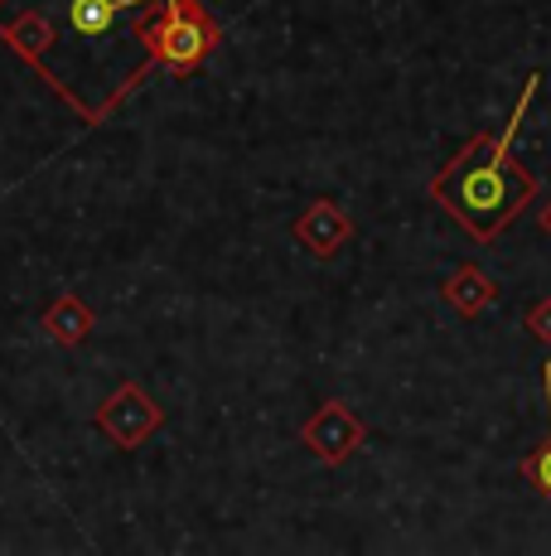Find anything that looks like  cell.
<instances>
[{
    "label": "cell",
    "instance_id": "cell-9",
    "mask_svg": "<svg viewBox=\"0 0 551 556\" xmlns=\"http://www.w3.org/2000/svg\"><path fill=\"white\" fill-rule=\"evenodd\" d=\"M542 392H547V441L523 459V479L533 484V494L551 504V358H542Z\"/></svg>",
    "mask_w": 551,
    "mask_h": 556
},
{
    "label": "cell",
    "instance_id": "cell-4",
    "mask_svg": "<svg viewBox=\"0 0 551 556\" xmlns=\"http://www.w3.org/2000/svg\"><path fill=\"white\" fill-rule=\"evenodd\" d=\"M165 426V406L141 388V382H121L107 402L98 406V431L121 451H141L155 431Z\"/></svg>",
    "mask_w": 551,
    "mask_h": 556
},
{
    "label": "cell",
    "instance_id": "cell-8",
    "mask_svg": "<svg viewBox=\"0 0 551 556\" xmlns=\"http://www.w3.org/2000/svg\"><path fill=\"white\" fill-rule=\"evenodd\" d=\"M92 325H98V319H92V309L82 305L78 295H59V301L44 309V334L63 349H78L82 339L92 334Z\"/></svg>",
    "mask_w": 551,
    "mask_h": 556
},
{
    "label": "cell",
    "instance_id": "cell-10",
    "mask_svg": "<svg viewBox=\"0 0 551 556\" xmlns=\"http://www.w3.org/2000/svg\"><path fill=\"white\" fill-rule=\"evenodd\" d=\"M523 329H527L533 339H542V344L551 349V295H547V301H533V305H527Z\"/></svg>",
    "mask_w": 551,
    "mask_h": 556
},
{
    "label": "cell",
    "instance_id": "cell-2",
    "mask_svg": "<svg viewBox=\"0 0 551 556\" xmlns=\"http://www.w3.org/2000/svg\"><path fill=\"white\" fill-rule=\"evenodd\" d=\"M537 88H542V73H533V78L523 83V98L508 112V126L470 136V146H460V151L440 165V175L431 179V199H436L454 218V228H464L474 242L503 238L517 223V213L537 199V175L513 160L517 126H523L527 102L537 98Z\"/></svg>",
    "mask_w": 551,
    "mask_h": 556
},
{
    "label": "cell",
    "instance_id": "cell-3",
    "mask_svg": "<svg viewBox=\"0 0 551 556\" xmlns=\"http://www.w3.org/2000/svg\"><path fill=\"white\" fill-rule=\"evenodd\" d=\"M141 45L155 59V68L189 78L198 73L222 45V25L214 10H204L198 0H165L161 15L141 29Z\"/></svg>",
    "mask_w": 551,
    "mask_h": 556
},
{
    "label": "cell",
    "instance_id": "cell-11",
    "mask_svg": "<svg viewBox=\"0 0 551 556\" xmlns=\"http://www.w3.org/2000/svg\"><path fill=\"white\" fill-rule=\"evenodd\" d=\"M537 223H542V232L551 238V203H547V213H542V218H537Z\"/></svg>",
    "mask_w": 551,
    "mask_h": 556
},
{
    "label": "cell",
    "instance_id": "cell-7",
    "mask_svg": "<svg viewBox=\"0 0 551 556\" xmlns=\"http://www.w3.org/2000/svg\"><path fill=\"white\" fill-rule=\"evenodd\" d=\"M440 295H445V305H450L454 315L479 319L484 309L498 301V281H494L489 271H484L479 262H464L460 271H450V276L440 281Z\"/></svg>",
    "mask_w": 551,
    "mask_h": 556
},
{
    "label": "cell",
    "instance_id": "cell-1",
    "mask_svg": "<svg viewBox=\"0 0 551 556\" xmlns=\"http://www.w3.org/2000/svg\"><path fill=\"white\" fill-rule=\"evenodd\" d=\"M165 0H0V39L39 73L54 78L59 59L68 68H82V59L92 63V126L107 122L112 106L126 102L141 88V73L126 68L121 53L141 49V29L161 15ZM68 68L59 78V98L68 88Z\"/></svg>",
    "mask_w": 551,
    "mask_h": 556
},
{
    "label": "cell",
    "instance_id": "cell-6",
    "mask_svg": "<svg viewBox=\"0 0 551 556\" xmlns=\"http://www.w3.org/2000/svg\"><path fill=\"white\" fill-rule=\"evenodd\" d=\"M291 232H295V242H300L310 256L330 262V256H338V248L354 238V218H348L334 199H315L310 208L291 223Z\"/></svg>",
    "mask_w": 551,
    "mask_h": 556
},
{
    "label": "cell",
    "instance_id": "cell-5",
    "mask_svg": "<svg viewBox=\"0 0 551 556\" xmlns=\"http://www.w3.org/2000/svg\"><path fill=\"white\" fill-rule=\"evenodd\" d=\"M363 441H368L363 416H358L348 402H338V397L324 402L320 412L300 426V445L320 459V465H344V459H354V451Z\"/></svg>",
    "mask_w": 551,
    "mask_h": 556
}]
</instances>
